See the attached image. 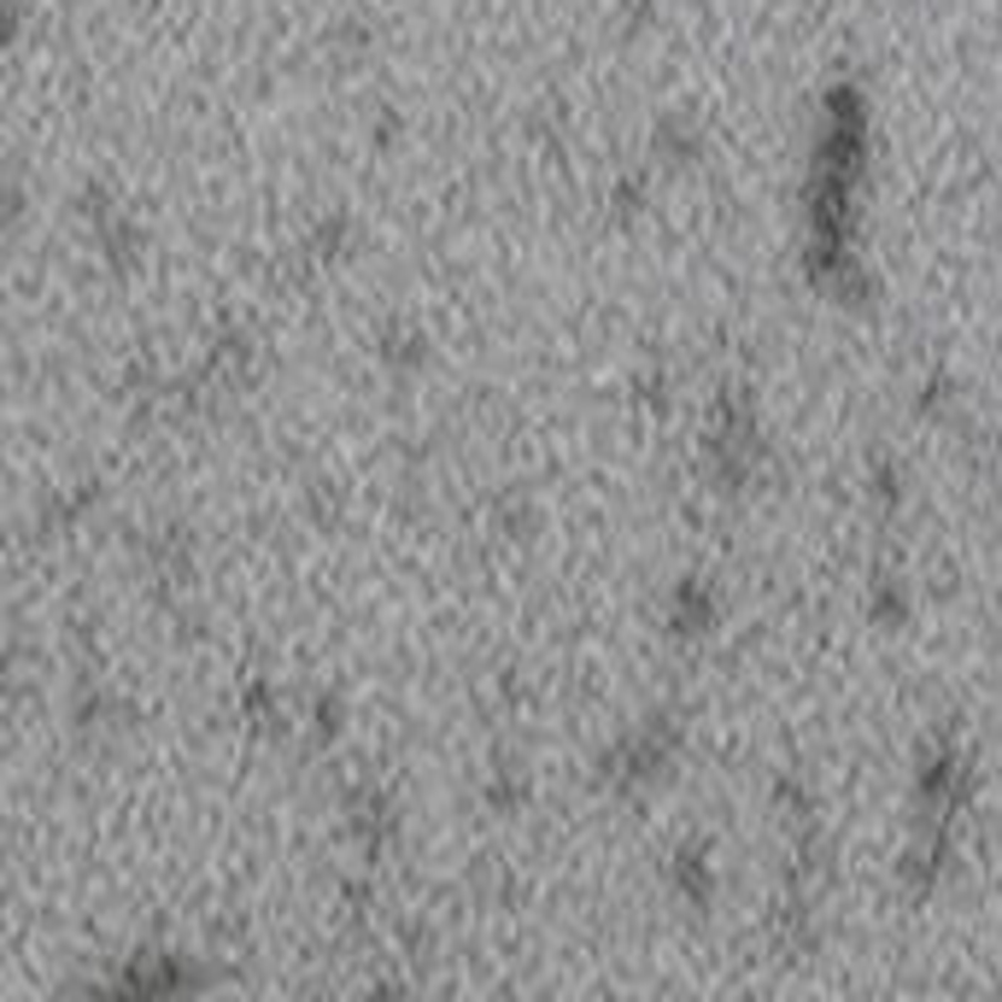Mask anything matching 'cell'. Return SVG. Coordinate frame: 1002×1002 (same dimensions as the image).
<instances>
[{"instance_id":"1","label":"cell","mask_w":1002,"mask_h":1002,"mask_svg":"<svg viewBox=\"0 0 1002 1002\" xmlns=\"http://www.w3.org/2000/svg\"><path fill=\"white\" fill-rule=\"evenodd\" d=\"M668 879H674V891H681L692 909L709 903L715 873H709V856H704V850H681V856H674V868H668Z\"/></svg>"},{"instance_id":"2","label":"cell","mask_w":1002,"mask_h":1002,"mask_svg":"<svg viewBox=\"0 0 1002 1002\" xmlns=\"http://www.w3.org/2000/svg\"><path fill=\"white\" fill-rule=\"evenodd\" d=\"M381 358L387 364H422V340L405 335V329H387L381 335Z\"/></svg>"}]
</instances>
